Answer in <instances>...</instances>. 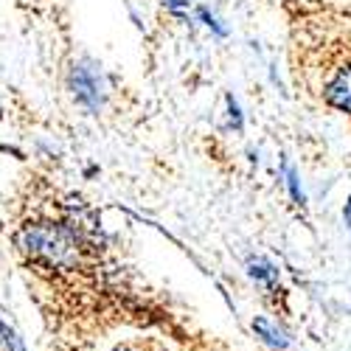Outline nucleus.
I'll list each match as a JSON object with an SVG mask.
<instances>
[{"label":"nucleus","mask_w":351,"mask_h":351,"mask_svg":"<svg viewBox=\"0 0 351 351\" xmlns=\"http://www.w3.org/2000/svg\"><path fill=\"white\" fill-rule=\"evenodd\" d=\"M228 119H230L233 130H242V112H239V104L233 96H228Z\"/></svg>","instance_id":"nucleus-8"},{"label":"nucleus","mask_w":351,"mask_h":351,"mask_svg":"<svg viewBox=\"0 0 351 351\" xmlns=\"http://www.w3.org/2000/svg\"><path fill=\"white\" fill-rule=\"evenodd\" d=\"M250 329L256 335V340L265 346L267 351H292V337L284 326H278V320H273L270 315H256L250 320Z\"/></svg>","instance_id":"nucleus-2"},{"label":"nucleus","mask_w":351,"mask_h":351,"mask_svg":"<svg viewBox=\"0 0 351 351\" xmlns=\"http://www.w3.org/2000/svg\"><path fill=\"white\" fill-rule=\"evenodd\" d=\"M71 87H73V93L76 99L84 104V107H90L96 110L101 104V90H99V79L96 73L87 68V65H76L73 73H71Z\"/></svg>","instance_id":"nucleus-5"},{"label":"nucleus","mask_w":351,"mask_h":351,"mask_svg":"<svg viewBox=\"0 0 351 351\" xmlns=\"http://www.w3.org/2000/svg\"><path fill=\"white\" fill-rule=\"evenodd\" d=\"M287 186H289L292 199H295L298 206H304V191H301V183H298V171L292 166H287Z\"/></svg>","instance_id":"nucleus-7"},{"label":"nucleus","mask_w":351,"mask_h":351,"mask_svg":"<svg viewBox=\"0 0 351 351\" xmlns=\"http://www.w3.org/2000/svg\"><path fill=\"white\" fill-rule=\"evenodd\" d=\"M199 17H202V20H206V23H208V25L214 28V32H217L219 37H225V34H228V32H225V28H222V25L217 23V17H214V14L208 12V9H202V12H199Z\"/></svg>","instance_id":"nucleus-9"},{"label":"nucleus","mask_w":351,"mask_h":351,"mask_svg":"<svg viewBox=\"0 0 351 351\" xmlns=\"http://www.w3.org/2000/svg\"><path fill=\"white\" fill-rule=\"evenodd\" d=\"M3 324H6V320H3V315H0V332H3Z\"/></svg>","instance_id":"nucleus-13"},{"label":"nucleus","mask_w":351,"mask_h":351,"mask_svg":"<svg viewBox=\"0 0 351 351\" xmlns=\"http://www.w3.org/2000/svg\"><path fill=\"white\" fill-rule=\"evenodd\" d=\"M0 348H3V351H28L25 340L9 324H3V332H0Z\"/></svg>","instance_id":"nucleus-6"},{"label":"nucleus","mask_w":351,"mask_h":351,"mask_svg":"<svg viewBox=\"0 0 351 351\" xmlns=\"http://www.w3.org/2000/svg\"><path fill=\"white\" fill-rule=\"evenodd\" d=\"M17 247L45 270L71 273L82 265L84 239L68 222H32L17 233Z\"/></svg>","instance_id":"nucleus-1"},{"label":"nucleus","mask_w":351,"mask_h":351,"mask_svg":"<svg viewBox=\"0 0 351 351\" xmlns=\"http://www.w3.org/2000/svg\"><path fill=\"white\" fill-rule=\"evenodd\" d=\"M166 3H169V9H183L191 3V0H166Z\"/></svg>","instance_id":"nucleus-11"},{"label":"nucleus","mask_w":351,"mask_h":351,"mask_svg":"<svg viewBox=\"0 0 351 351\" xmlns=\"http://www.w3.org/2000/svg\"><path fill=\"white\" fill-rule=\"evenodd\" d=\"M324 99L332 107L351 112V62H343L332 71V76L324 84Z\"/></svg>","instance_id":"nucleus-3"},{"label":"nucleus","mask_w":351,"mask_h":351,"mask_svg":"<svg viewBox=\"0 0 351 351\" xmlns=\"http://www.w3.org/2000/svg\"><path fill=\"white\" fill-rule=\"evenodd\" d=\"M110 351H143V348H138V346H132V343H119V346H112Z\"/></svg>","instance_id":"nucleus-10"},{"label":"nucleus","mask_w":351,"mask_h":351,"mask_svg":"<svg viewBox=\"0 0 351 351\" xmlns=\"http://www.w3.org/2000/svg\"><path fill=\"white\" fill-rule=\"evenodd\" d=\"M247 278L265 292V295H278L281 292V273L276 267V261H270L267 256L247 258Z\"/></svg>","instance_id":"nucleus-4"},{"label":"nucleus","mask_w":351,"mask_h":351,"mask_svg":"<svg viewBox=\"0 0 351 351\" xmlns=\"http://www.w3.org/2000/svg\"><path fill=\"white\" fill-rule=\"evenodd\" d=\"M343 219H346V225H348V230H351V199L346 202V208H343Z\"/></svg>","instance_id":"nucleus-12"}]
</instances>
